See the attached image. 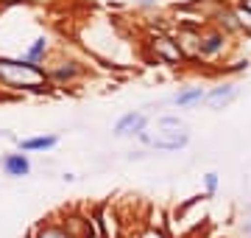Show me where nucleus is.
I'll return each mask as SVG.
<instances>
[{"label": "nucleus", "instance_id": "1", "mask_svg": "<svg viewBox=\"0 0 251 238\" xmlns=\"http://www.w3.org/2000/svg\"><path fill=\"white\" fill-rule=\"evenodd\" d=\"M143 140L148 146L165 149V151H176V149H181L190 140V135H187V126L179 118H162L153 132H143Z\"/></svg>", "mask_w": 251, "mask_h": 238}, {"label": "nucleus", "instance_id": "2", "mask_svg": "<svg viewBox=\"0 0 251 238\" xmlns=\"http://www.w3.org/2000/svg\"><path fill=\"white\" fill-rule=\"evenodd\" d=\"M0 82L11 84V87H39V84L45 82V73L28 62L0 59Z\"/></svg>", "mask_w": 251, "mask_h": 238}, {"label": "nucleus", "instance_id": "3", "mask_svg": "<svg viewBox=\"0 0 251 238\" xmlns=\"http://www.w3.org/2000/svg\"><path fill=\"white\" fill-rule=\"evenodd\" d=\"M145 132V115L143 112H128L117 120L115 135L117 138H128V135H143Z\"/></svg>", "mask_w": 251, "mask_h": 238}, {"label": "nucleus", "instance_id": "4", "mask_svg": "<svg viewBox=\"0 0 251 238\" xmlns=\"http://www.w3.org/2000/svg\"><path fill=\"white\" fill-rule=\"evenodd\" d=\"M3 171L9 177H25L31 171V165H28V160L23 154H6L3 157Z\"/></svg>", "mask_w": 251, "mask_h": 238}, {"label": "nucleus", "instance_id": "5", "mask_svg": "<svg viewBox=\"0 0 251 238\" xmlns=\"http://www.w3.org/2000/svg\"><path fill=\"white\" fill-rule=\"evenodd\" d=\"M234 95H237V90H234L232 84H224V87L212 90L209 95H204V98H206V104H209L212 110H221V107H226V104L234 98Z\"/></svg>", "mask_w": 251, "mask_h": 238}, {"label": "nucleus", "instance_id": "6", "mask_svg": "<svg viewBox=\"0 0 251 238\" xmlns=\"http://www.w3.org/2000/svg\"><path fill=\"white\" fill-rule=\"evenodd\" d=\"M153 51H156V56H162L165 62H179L181 59L179 42H171V39H156V42H153Z\"/></svg>", "mask_w": 251, "mask_h": 238}, {"label": "nucleus", "instance_id": "7", "mask_svg": "<svg viewBox=\"0 0 251 238\" xmlns=\"http://www.w3.org/2000/svg\"><path fill=\"white\" fill-rule=\"evenodd\" d=\"M20 146L25 149V151H36V149H53L56 146V138H53V135H48V138H28V140H23Z\"/></svg>", "mask_w": 251, "mask_h": 238}, {"label": "nucleus", "instance_id": "8", "mask_svg": "<svg viewBox=\"0 0 251 238\" xmlns=\"http://www.w3.org/2000/svg\"><path fill=\"white\" fill-rule=\"evenodd\" d=\"M201 98H204V90H201V87H193V90L179 92V95H176V104H179V107H190V104H196V101H201Z\"/></svg>", "mask_w": 251, "mask_h": 238}, {"label": "nucleus", "instance_id": "9", "mask_svg": "<svg viewBox=\"0 0 251 238\" xmlns=\"http://www.w3.org/2000/svg\"><path fill=\"white\" fill-rule=\"evenodd\" d=\"M215 51H221V37L218 34L201 39V54H215Z\"/></svg>", "mask_w": 251, "mask_h": 238}, {"label": "nucleus", "instance_id": "10", "mask_svg": "<svg viewBox=\"0 0 251 238\" xmlns=\"http://www.w3.org/2000/svg\"><path fill=\"white\" fill-rule=\"evenodd\" d=\"M39 238H67V236H64V230H59V227H45L39 233Z\"/></svg>", "mask_w": 251, "mask_h": 238}, {"label": "nucleus", "instance_id": "11", "mask_svg": "<svg viewBox=\"0 0 251 238\" xmlns=\"http://www.w3.org/2000/svg\"><path fill=\"white\" fill-rule=\"evenodd\" d=\"M237 17H240V26L251 31V11L249 9H240V11H237Z\"/></svg>", "mask_w": 251, "mask_h": 238}, {"label": "nucleus", "instance_id": "12", "mask_svg": "<svg viewBox=\"0 0 251 238\" xmlns=\"http://www.w3.org/2000/svg\"><path fill=\"white\" fill-rule=\"evenodd\" d=\"M42 51H45V39H36V45L28 51V56H31V59H36V56L42 54Z\"/></svg>", "mask_w": 251, "mask_h": 238}, {"label": "nucleus", "instance_id": "13", "mask_svg": "<svg viewBox=\"0 0 251 238\" xmlns=\"http://www.w3.org/2000/svg\"><path fill=\"white\" fill-rule=\"evenodd\" d=\"M218 185V174H206V191H215Z\"/></svg>", "mask_w": 251, "mask_h": 238}, {"label": "nucleus", "instance_id": "14", "mask_svg": "<svg viewBox=\"0 0 251 238\" xmlns=\"http://www.w3.org/2000/svg\"><path fill=\"white\" fill-rule=\"evenodd\" d=\"M143 238H162V236H159V233H156V230H151V233H145Z\"/></svg>", "mask_w": 251, "mask_h": 238}, {"label": "nucleus", "instance_id": "15", "mask_svg": "<svg viewBox=\"0 0 251 238\" xmlns=\"http://www.w3.org/2000/svg\"><path fill=\"white\" fill-rule=\"evenodd\" d=\"M243 9H249V11H251V0H243Z\"/></svg>", "mask_w": 251, "mask_h": 238}, {"label": "nucleus", "instance_id": "16", "mask_svg": "<svg viewBox=\"0 0 251 238\" xmlns=\"http://www.w3.org/2000/svg\"><path fill=\"white\" fill-rule=\"evenodd\" d=\"M140 3H156V0H140Z\"/></svg>", "mask_w": 251, "mask_h": 238}]
</instances>
